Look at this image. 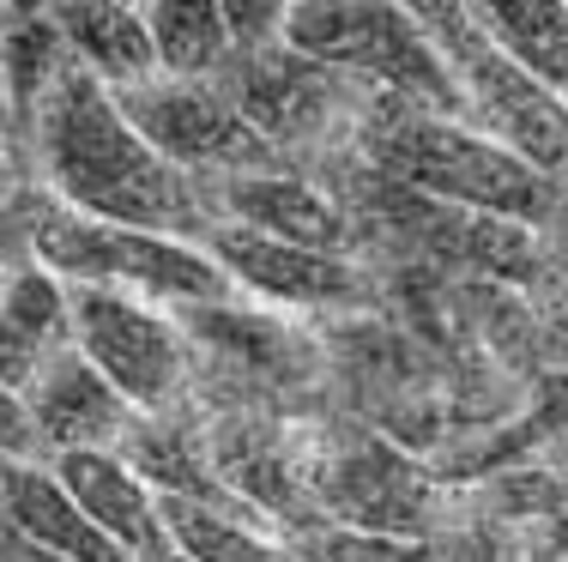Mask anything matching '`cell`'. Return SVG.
<instances>
[{
	"label": "cell",
	"instance_id": "6da1fadb",
	"mask_svg": "<svg viewBox=\"0 0 568 562\" xmlns=\"http://www.w3.org/2000/svg\"><path fill=\"white\" fill-rule=\"evenodd\" d=\"M19 133L31 145L37 182L85 218L145 236H175V243H200L219 224L212 187L164 164L128 127L110 91L91 73H79L73 61H61V73L43 85Z\"/></svg>",
	"mask_w": 568,
	"mask_h": 562
},
{
	"label": "cell",
	"instance_id": "7a4b0ae2",
	"mask_svg": "<svg viewBox=\"0 0 568 562\" xmlns=\"http://www.w3.org/2000/svg\"><path fill=\"white\" fill-rule=\"evenodd\" d=\"M357 164L382 182H399L424 200L484 218H508L526 231H557L562 187L545 182L532 164L490 145L478 127L454 115H424L405 103L375 98L357 122Z\"/></svg>",
	"mask_w": 568,
	"mask_h": 562
},
{
	"label": "cell",
	"instance_id": "3957f363",
	"mask_svg": "<svg viewBox=\"0 0 568 562\" xmlns=\"http://www.w3.org/2000/svg\"><path fill=\"white\" fill-rule=\"evenodd\" d=\"M194 345V387L187 406L200 418L212 411H266L291 423L333 418L327 387V345L315 320H296L261 303H212V309L175 315Z\"/></svg>",
	"mask_w": 568,
	"mask_h": 562
},
{
	"label": "cell",
	"instance_id": "277c9868",
	"mask_svg": "<svg viewBox=\"0 0 568 562\" xmlns=\"http://www.w3.org/2000/svg\"><path fill=\"white\" fill-rule=\"evenodd\" d=\"M315 514L333 527L382 532L399 544H429L466 514L459 490L429 472L424 453H405L399 441L357 418H321L315 423V460H308Z\"/></svg>",
	"mask_w": 568,
	"mask_h": 562
},
{
	"label": "cell",
	"instance_id": "5b68a950",
	"mask_svg": "<svg viewBox=\"0 0 568 562\" xmlns=\"http://www.w3.org/2000/svg\"><path fill=\"white\" fill-rule=\"evenodd\" d=\"M284 49L303 61L351 79L357 91L424 115H454L459 122V91L448 61L436 55L429 31L417 24L412 7H375V0H296L278 19Z\"/></svg>",
	"mask_w": 568,
	"mask_h": 562
},
{
	"label": "cell",
	"instance_id": "8992f818",
	"mask_svg": "<svg viewBox=\"0 0 568 562\" xmlns=\"http://www.w3.org/2000/svg\"><path fill=\"white\" fill-rule=\"evenodd\" d=\"M37 266L55 273L61 285H98V290H128V297L152 303V309L187 315L230 303V278L212 266L200 243H175V236H145L98 224L85 212L61 206L49 187H37V224H31Z\"/></svg>",
	"mask_w": 568,
	"mask_h": 562
},
{
	"label": "cell",
	"instance_id": "52a82bcc",
	"mask_svg": "<svg viewBox=\"0 0 568 562\" xmlns=\"http://www.w3.org/2000/svg\"><path fill=\"white\" fill-rule=\"evenodd\" d=\"M412 12L454 73L459 122L478 127L490 145L514 152L520 164H532L545 182L568 187V103L550 98V91L484 31L471 7L429 0V7H412Z\"/></svg>",
	"mask_w": 568,
	"mask_h": 562
},
{
	"label": "cell",
	"instance_id": "ba28073f",
	"mask_svg": "<svg viewBox=\"0 0 568 562\" xmlns=\"http://www.w3.org/2000/svg\"><path fill=\"white\" fill-rule=\"evenodd\" d=\"M67 333L103 381L128 399V411H182L194 387V345L170 309L128 290L67 285Z\"/></svg>",
	"mask_w": 568,
	"mask_h": 562
},
{
	"label": "cell",
	"instance_id": "9c48e42d",
	"mask_svg": "<svg viewBox=\"0 0 568 562\" xmlns=\"http://www.w3.org/2000/svg\"><path fill=\"white\" fill-rule=\"evenodd\" d=\"M128 127L152 145L164 164L200 187H219L230 176H261V170H284V157L261 140L242 110L230 103L224 79H145L133 91H110Z\"/></svg>",
	"mask_w": 568,
	"mask_h": 562
},
{
	"label": "cell",
	"instance_id": "30bf717a",
	"mask_svg": "<svg viewBox=\"0 0 568 562\" xmlns=\"http://www.w3.org/2000/svg\"><path fill=\"white\" fill-rule=\"evenodd\" d=\"M212 266L230 278L242 303L296 315V320H351V315H382V278L363 260H339V254L291 248L273 236H254L242 224H212L200 236Z\"/></svg>",
	"mask_w": 568,
	"mask_h": 562
},
{
	"label": "cell",
	"instance_id": "8fae6325",
	"mask_svg": "<svg viewBox=\"0 0 568 562\" xmlns=\"http://www.w3.org/2000/svg\"><path fill=\"white\" fill-rule=\"evenodd\" d=\"M212 472L230 490V502L248 508L266 532L291 539L315 514L308 460H315V423L266 418V411H212L206 418Z\"/></svg>",
	"mask_w": 568,
	"mask_h": 562
},
{
	"label": "cell",
	"instance_id": "7c38bea8",
	"mask_svg": "<svg viewBox=\"0 0 568 562\" xmlns=\"http://www.w3.org/2000/svg\"><path fill=\"white\" fill-rule=\"evenodd\" d=\"M219 224H242L254 236H273L291 248L339 254V260H363L357 224L321 182L296 176V170H261V176H230L212 187ZM369 266V260H363Z\"/></svg>",
	"mask_w": 568,
	"mask_h": 562
},
{
	"label": "cell",
	"instance_id": "4fadbf2b",
	"mask_svg": "<svg viewBox=\"0 0 568 562\" xmlns=\"http://www.w3.org/2000/svg\"><path fill=\"white\" fill-rule=\"evenodd\" d=\"M24 406H31L37 441H43V460H67V453H110L121 430H128V399L103 381L73 345H61L37 381L24 387Z\"/></svg>",
	"mask_w": 568,
	"mask_h": 562
},
{
	"label": "cell",
	"instance_id": "5bb4252c",
	"mask_svg": "<svg viewBox=\"0 0 568 562\" xmlns=\"http://www.w3.org/2000/svg\"><path fill=\"white\" fill-rule=\"evenodd\" d=\"M115 460L152 490L158 502H206V508H236L230 490L212 472V453H206V418L194 406L182 411H133L128 430L115 441ZM248 514V508H236Z\"/></svg>",
	"mask_w": 568,
	"mask_h": 562
},
{
	"label": "cell",
	"instance_id": "9a60e30c",
	"mask_svg": "<svg viewBox=\"0 0 568 562\" xmlns=\"http://www.w3.org/2000/svg\"><path fill=\"white\" fill-rule=\"evenodd\" d=\"M49 472H55V484L73 497V508L121 556H133V562L170 556L164 508H158V497L115 460V453H67V460H49Z\"/></svg>",
	"mask_w": 568,
	"mask_h": 562
},
{
	"label": "cell",
	"instance_id": "2e32d148",
	"mask_svg": "<svg viewBox=\"0 0 568 562\" xmlns=\"http://www.w3.org/2000/svg\"><path fill=\"white\" fill-rule=\"evenodd\" d=\"M0 527L49 562H133L79 514L49 466H0Z\"/></svg>",
	"mask_w": 568,
	"mask_h": 562
},
{
	"label": "cell",
	"instance_id": "e0dca14e",
	"mask_svg": "<svg viewBox=\"0 0 568 562\" xmlns=\"http://www.w3.org/2000/svg\"><path fill=\"white\" fill-rule=\"evenodd\" d=\"M67 61L79 73H91L103 91H133L145 79H158V55H152V31H145L140 7H110V0H91V7H49Z\"/></svg>",
	"mask_w": 568,
	"mask_h": 562
},
{
	"label": "cell",
	"instance_id": "ac0fdd59",
	"mask_svg": "<svg viewBox=\"0 0 568 562\" xmlns=\"http://www.w3.org/2000/svg\"><path fill=\"white\" fill-rule=\"evenodd\" d=\"M471 12L550 98L568 103V7H550V0H478Z\"/></svg>",
	"mask_w": 568,
	"mask_h": 562
},
{
	"label": "cell",
	"instance_id": "d6986e66",
	"mask_svg": "<svg viewBox=\"0 0 568 562\" xmlns=\"http://www.w3.org/2000/svg\"><path fill=\"white\" fill-rule=\"evenodd\" d=\"M145 12V31H152V55L164 79H219L230 61V24L224 7L206 0H158Z\"/></svg>",
	"mask_w": 568,
	"mask_h": 562
},
{
	"label": "cell",
	"instance_id": "ffe728a7",
	"mask_svg": "<svg viewBox=\"0 0 568 562\" xmlns=\"http://www.w3.org/2000/svg\"><path fill=\"white\" fill-rule=\"evenodd\" d=\"M459 502H466L471 520L526 539V532L550 527L568 508V478L550 460H526V466H514V472H496V478H484V484L459 490Z\"/></svg>",
	"mask_w": 568,
	"mask_h": 562
},
{
	"label": "cell",
	"instance_id": "44dd1931",
	"mask_svg": "<svg viewBox=\"0 0 568 562\" xmlns=\"http://www.w3.org/2000/svg\"><path fill=\"white\" fill-rule=\"evenodd\" d=\"M291 562H429V544H399L382 532L333 527V520H308L284 539Z\"/></svg>",
	"mask_w": 568,
	"mask_h": 562
},
{
	"label": "cell",
	"instance_id": "7402d4cb",
	"mask_svg": "<svg viewBox=\"0 0 568 562\" xmlns=\"http://www.w3.org/2000/svg\"><path fill=\"white\" fill-rule=\"evenodd\" d=\"M0 315L43 345H73V333H67V285L55 273H43V266L0 278Z\"/></svg>",
	"mask_w": 568,
	"mask_h": 562
},
{
	"label": "cell",
	"instance_id": "603a6c76",
	"mask_svg": "<svg viewBox=\"0 0 568 562\" xmlns=\"http://www.w3.org/2000/svg\"><path fill=\"white\" fill-rule=\"evenodd\" d=\"M0 466H49L19 387H0Z\"/></svg>",
	"mask_w": 568,
	"mask_h": 562
},
{
	"label": "cell",
	"instance_id": "cb8c5ba5",
	"mask_svg": "<svg viewBox=\"0 0 568 562\" xmlns=\"http://www.w3.org/2000/svg\"><path fill=\"white\" fill-rule=\"evenodd\" d=\"M538 364L568 375V303H538Z\"/></svg>",
	"mask_w": 568,
	"mask_h": 562
},
{
	"label": "cell",
	"instance_id": "d4e9b609",
	"mask_svg": "<svg viewBox=\"0 0 568 562\" xmlns=\"http://www.w3.org/2000/svg\"><path fill=\"white\" fill-rule=\"evenodd\" d=\"M24 157H31V145H24V133H19V122H12L7 98H0V182H7Z\"/></svg>",
	"mask_w": 568,
	"mask_h": 562
},
{
	"label": "cell",
	"instance_id": "484cf974",
	"mask_svg": "<svg viewBox=\"0 0 568 562\" xmlns=\"http://www.w3.org/2000/svg\"><path fill=\"white\" fill-rule=\"evenodd\" d=\"M532 303H568V236L550 231V273H545V290Z\"/></svg>",
	"mask_w": 568,
	"mask_h": 562
},
{
	"label": "cell",
	"instance_id": "4316f807",
	"mask_svg": "<svg viewBox=\"0 0 568 562\" xmlns=\"http://www.w3.org/2000/svg\"><path fill=\"white\" fill-rule=\"evenodd\" d=\"M545 460H550V466H557V472L568 478V441H557V448H550V453H545Z\"/></svg>",
	"mask_w": 568,
	"mask_h": 562
},
{
	"label": "cell",
	"instance_id": "83f0119b",
	"mask_svg": "<svg viewBox=\"0 0 568 562\" xmlns=\"http://www.w3.org/2000/svg\"><path fill=\"white\" fill-rule=\"evenodd\" d=\"M557 236H568V187H562V212H557Z\"/></svg>",
	"mask_w": 568,
	"mask_h": 562
},
{
	"label": "cell",
	"instance_id": "f1b7e54d",
	"mask_svg": "<svg viewBox=\"0 0 568 562\" xmlns=\"http://www.w3.org/2000/svg\"><path fill=\"white\" fill-rule=\"evenodd\" d=\"M158 562H182V556H175V551H170V556H158Z\"/></svg>",
	"mask_w": 568,
	"mask_h": 562
},
{
	"label": "cell",
	"instance_id": "f546056e",
	"mask_svg": "<svg viewBox=\"0 0 568 562\" xmlns=\"http://www.w3.org/2000/svg\"><path fill=\"white\" fill-rule=\"evenodd\" d=\"M0 278H7V273H0Z\"/></svg>",
	"mask_w": 568,
	"mask_h": 562
}]
</instances>
